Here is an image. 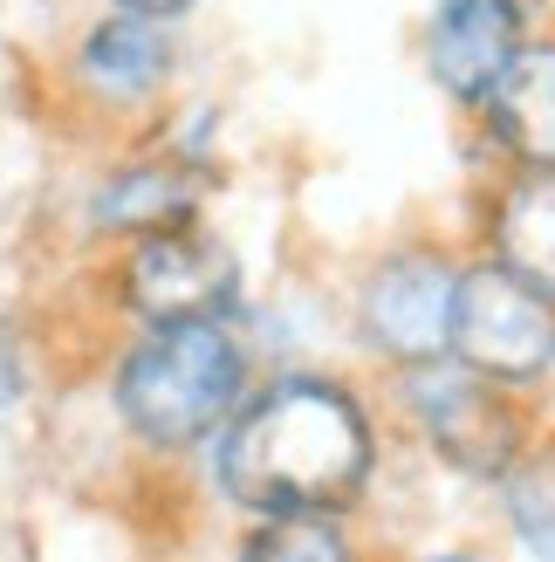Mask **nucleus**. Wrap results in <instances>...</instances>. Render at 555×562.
Returning a JSON list of instances; mask_svg holds the SVG:
<instances>
[{
	"label": "nucleus",
	"instance_id": "10",
	"mask_svg": "<svg viewBox=\"0 0 555 562\" xmlns=\"http://www.w3.org/2000/svg\"><path fill=\"white\" fill-rule=\"evenodd\" d=\"M487 145L514 165H555V35L521 42V55L501 69V82L480 103Z\"/></svg>",
	"mask_w": 555,
	"mask_h": 562
},
{
	"label": "nucleus",
	"instance_id": "3",
	"mask_svg": "<svg viewBox=\"0 0 555 562\" xmlns=\"http://www.w3.org/2000/svg\"><path fill=\"white\" fill-rule=\"evenodd\" d=\"M446 350L487 384H529L555 363V295L514 268L487 261L453 281V336Z\"/></svg>",
	"mask_w": 555,
	"mask_h": 562
},
{
	"label": "nucleus",
	"instance_id": "2",
	"mask_svg": "<svg viewBox=\"0 0 555 562\" xmlns=\"http://www.w3.org/2000/svg\"><path fill=\"white\" fill-rule=\"evenodd\" d=\"M247 363L240 344L213 323H158L145 344L117 363V412L151 446H192L227 426L240 405Z\"/></svg>",
	"mask_w": 555,
	"mask_h": 562
},
{
	"label": "nucleus",
	"instance_id": "9",
	"mask_svg": "<svg viewBox=\"0 0 555 562\" xmlns=\"http://www.w3.org/2000/svg\"><path fill=\"white\" fill-rule=\"evenodd\" d=\"M206 206V165L185 151H151V158H124L97 192H90V220L103 234L145 240L165 227H192Z\"/></svg>",
	"mask_w": 555,
	"mask_h": 562
},
{
	"label": "nucleus",
	"instance_id": "14",
	"mask_svg": "<svg viewBox=\"0 0 555 562\" xmlns=\"http://www.w3.org/2000/svg\"><path fill=\"white\" fill-rule=\"evenodd\" d=\"M110 8H117V14H145V21H165V27H179L192 8H200V0H110Z\"/></svg>",
	"mask_w": 555,
	"mask_h": 562
},
{
	"label": "nucleus",
	"instance_id": "12",
	"mask_svg": "<svg viewBox=\"0 0 555 562\" xmlns=\"http://www.w3.org/2000/svg\"><path fill=\"white\" fill-rule=\"evenodd\" d=\"M240 562H343V542L322 515H268Z\"/></svg>",
	"mask_w": 555,
	"mask_h": 562
},
{
	"label": "nucleus",
	"instance_id": "8",
	"mask_svg": "<svg viewBox=\"0 0 555 562\" xmlns=\"http://www.w3.org/2000/svg\"><path fill=\"white\" fill-rule=\"evenodd\" d=\"M411 405H419L432 446L460 473H508L514 446H521V426H514V412L494 398L487 378H474V371H426L419 384H411Z\"/></svg>",
	"mask_w": 555,
	"mask_h": 562
},
{
	"label": "nucleus",
	"instance_id": "11",
	"mask_svg": "<svg viewBox=\"0 0 555 562\" xmlns=\"http://www.w3.org/2000/svg\"><path fill=\"white\" fill-rule=\"evenodd\" d=\"M494 255L555 295V165H514L494 200Z\"/></svg>",
	"mask_w": 555,
	"mask_h": 562
},
{
	"label": "nucleus",
	"instance_id": "7",
	"mask_svg": "<svg viewBox=\"0 0 555 562\" xmlns=\"http://www.w3.org/2000/svg\"><path fill=\"white\" fill-rule=\"evenodd\" d=\"M453 281L460 274L439 255H398V261H384L371 274V289H364L371 336L392 357H405V363H432L439 350H446V336H453Z\"/></svg>",
	"mask_w": 555,
	"mask_h": 562
},
{
	"label": "nucleus",
	"instance_id": "13",
	"mask_svg": "<svg viewBox=\"0 0 555 562\" xmlns=\"http://www.w3.org/2000/svg\"><path fill=\"white\" fill-rule=\"evenodd\" d=\"M514 521H521V536H529V542L555 562V467L521 473V487H514Z\"/></svg>",
	"mask_w": 555,
	"mask_h": 562
},
{
	"label": "nucleus",
	"instance_id": "16",
	"mask_svg": "<svg viewBox=\"0 0 555 562\" xmlns=\"http://www.w3.org/2000/svg\"><path fill=\"white\" fill-rule=\"evenodd\" d=\"M439 562H466V555H439Z\"/></svg>",
	"mask_w": 555,
	"mask_h": 562
},
{
	"label": "nucleus",
	"instance_id": "5",
	"mask_svg": "<svg viewBox=\"0 0 555 562\" xmlns=\"http://www.w3.org/2000/svg\"><path fill=\"white\" fill-rule=\"evenodd\" d=\"M529 35H535V0H432L419 27V55L439 97L480 110Z\"/></svg>",
	"mask_w": 555,
	"mask_h": 562
},
{
	"label": "nucleus",
	"instance_id": "4",
	"mask_svg": "<svg viewBox=\"0 0 555 562\" xmlns=\"http://www.w3.org/2000/svg\"><path fill=\"white\" fill-rule=\"evenodd\" d=\"M117 289H124V308L145 316L151 329L158 323H213V316L234 308L240 268H234L227 247L213 234H200V220H192V227H165V234L131 240Z\"/></svg>",
	"mask_w": 555,
	"mask_h": 562
},
{
	"label": "nucleus",
	"instance_id": "15",
	"mask_svg": "<svg viewBox=\"0 0 555 562\" xmlns=\"http://www.w3.org/2000/svg\"><path fill=\"white\" fill-rule=\"evenodd\" d=\"M14 391H21V378H14V357H8V350H0V405H8V398H14Z\"/></svg>",
	"mask_w": 555,
	"mask_h": 562
},
{
	"label": "nucleus",
	"instance_id": "1",
	"mask_svg": "<svg viewBox=\"0 0 555 562\" xmlns=\"http://www.w3.org/2000/svg\"><path fill=\"white\" fill-rule=\"evenodd\" d=\"M371 481V426L322 378H288L219 439V487L254 515H329Z\"/></svg>",
	"mask_w": 555,
	"mask_h": 562
},
{
	"label": "nucleus",
	"instance_id": "6",
	"mask_svg": "<svg viewBox=\"0 0 555 562\" xmlns=\"http://www.w3.org/2000/svg\"><path fill=\"white\" fill-rule=\"evenodd\" d=\"M69 76H76V90L90 103H103V110H145V103H158L172 90V76H179V35L165 21L103 8L76 35Z\"/></svg>",
	"mask_w": 555,
	"mask_h": 562
}]
</instances>
